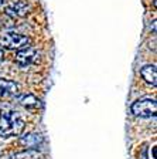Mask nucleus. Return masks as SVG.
<instances>
[{
  "instance_id": "nucleus-1",
  "label": "nucleus",
  "mask_w": 157,
  "mask_h": 159,
  "mask_svg": "<svg viewBox=\"0 0 157 159\" xmlns=\"http://www.w3.org/2000/svg\"><path fill=\"white\" fill-rule=\"evenodd\" d=\"M24 119L17 111H2L0 112V135L3 138L19 136L24 129Z\"/></svg>"
},
{
  "instance_id": "nucleus-2",
  "label": "nucleus",
  "mask_w": 157,
  "mask_h": 159,
  "mask_svg": "<svg viewBox=\"0 0 157 159\" xmlns=\"http://www.w3.org/2000/svg\"><path fill=\"white\" fill-rule=\"evenodd\" d=\"M30 39L16 31H6L0 36V46L7 50H21L30 47Z\"/></svg>"
},
{
  "instance_id": "nucleus-3",
  "label": "nucleus",
  "mask_w": 157,
  "mask_h": 159,
  "mask_svg": "<svg viewBox=\"0 0 157 159\" xmlns=\"http://www.w3.org/2000/svg\"><path fill=\"white\" fill-rule=\"evenodd\" d=\"M156 101L154 99H149V98H144V99H139L136 102L132 105V112L133 115L136 116H140V118H150L156 114Z\"/></svg>"
},
{
  "instance_id": "nucleus-4",
  "label": "nucleus",
  "mask_w": 157,
  "mask_h": 159,
  "mask_svg": "<svg viewBox=\"0 0 157 159\" xmlns=\"http://www.w3.org/2000/svg\"><path fill=\"white\" fill-rule=\"evenodd\" d=\"M19 94V87L16 83L10 80L0 78V99H11L16 98Z\"/></svg>"
},
{
  "instance_id": "nucleus-5",
  "label": "nucleus",
  "mask_w": 157,
  "mask_h": 159,
  "mask_svg": "<svg viewBox=\"0 0 157 159\" xmlns=\"http://www.w3.org/2000/svg\"><path fill=\"white\" fill-rule=\"evenodd\" d=\"M37 58V51L33 47H26V48H21L17 53L16 56V63L20 67H27L31 63H34Z\"/></svg>"
},
{
  "instance_id": "nucleus-6",
  "label": "nucleus",
  "mask_w": 157,
  "mask_h": 159,
  "mask_svg": "<svg viewBox=\"0 0 157 159\" xmlns=\"http://www.w3.org/2000/svg\"><path fill=\"white\" fill-rule=\"evenodd\" d=\"M28 10H30L28 4H26L24 2H17V3L6 7V13L11 17H24L28 13Z\"/></svg>"
},
{
  "instance_id": "nucleus-7",
  "label": "nucleus",
  "mask_w": 157,
  "mask_h": 159,
  "mask_svg": "<svg viewBox=\"0 0 157 159\" xmlns=\"http://www.w3.org/2000/svg\"><path fill=\"white\" fill-rule=\"evenodd\" d=\"M140 74L143 77V80L146 81L147 84H151V85H156L157 84V71H156V67L154 66H146L140 70Z\"/></svg>"
},
{
  "instance_id": "nucleus-8",
  "label": "nucleus",
  "mask_w": 157,
  "mask_h": 159,
  "mask_svg": "<svg viewBox=\"0 0 157 159\" xmlns=\"http://www.w3.org/2000/svg\"><path fill=\"white\" fill-rule=\"evenodd\" d=\"M41 141H43V138L40 135H37V134H30V135H26L20 139V143L24 145L27 149H36V148H38Z\"/></svg>"
},
{
  "instance_id": "nucleus-9",
  "label": "nucleus",
  "mask_w": 157,
  "mask_h": 159,
  "mask_svg": "<svg viewBox=\"0 0 157 159\" xmlns=\"http://www.w3.org/2000/svg\"><path fill=\"white\" fill-rule=\"evenodd\" d=\"M19 102L27 109H36L40 107V99L36 98L33 94H26L19 98Z\"/></svg>"
},
{
  "instance_id": "nucleus-10",
  "label": "nucleus",
  "mask_w": 157,
  "mask_h": 159,
  "mask_svg": "<svg viewBox=\"0 0 157 159\" xmlns=\"http://www.w3.org/2000/svg\"><path fill=\"white\" fill-rule=\"evenodd\" d=\"M9 159H44V158L37 149H26L23 152L11 155Z\"/></svg>"
},
{
  "instance_id": "nucleus-11",
  "label": "nucleus",
  "mask_w": 157,
  "mask_h": 159,
  "mask_svg": "<svg viewBox=\"0 0 157 159\" xmlns=\"http://www.w3.org/2000/svg\"><path fill=\"white\" fill-rule=\"evenodd\" d=\"M2 60H3V50L0 48V61H2Z\"/></svg>"
},
{
  "instance_id": "nucleus-12",
  "label": "nucleus",
  "mask_w": 157,
  "mask_h": 159,
  "mask_svg": "<svg viewBox=\"0 0 157 159\" xmlns=\"http://www.w3.org/2000/svg\"><path fill=\"white\" fill-rule=\"evenodd\" d=\"M4 2H6V0H0V7H2V6L4 4Z\"/></svg>"
}]
</instances>
